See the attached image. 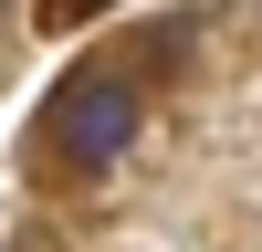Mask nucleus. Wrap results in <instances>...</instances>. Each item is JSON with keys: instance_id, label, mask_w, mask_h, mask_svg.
<instances>
[{"instance_id": "1", "label": "nucleus", "mask_w": 262, "mask_h": 252, "mask_svg": "<svg viewBox=\"0 0 262 252\" xmlns=\"http://www.w3.org/2000/svg\"><path fill=\"white\" fill-rule=\"evenodd\" d=\"M126 137H137V84H126V74H84V84H63L53 147H63L74 168H116Z\"/></svg>"}]
</instances>
